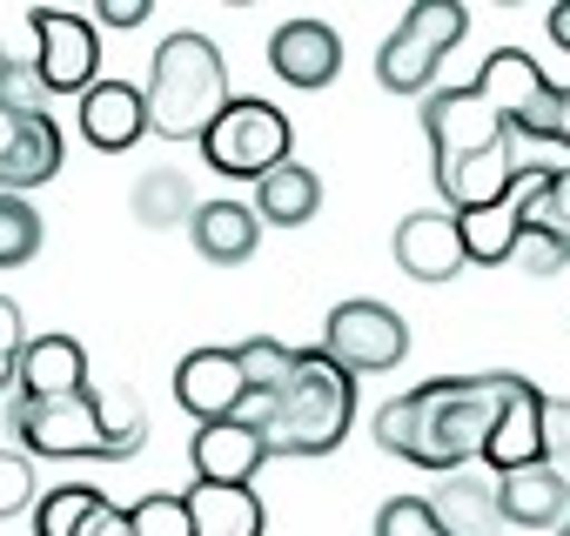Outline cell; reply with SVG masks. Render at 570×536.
Returning <instances> with one entry per match:
<instances>
[{"mask_svg": "<svg viewBox=\"0 0 570 536\" xmlns=\"http://www.w3.org/2000/svg\"><path fill=\"white\" fill-rule=\"evenodd\" d=\"M423 135L436 161H476L517 141H557V88L523 48H497L470 88L423 101Z\"/></svg>", "mask_w": 570, "mask_h": 536, "instance_id": "cell-1", "label": "cell"}, {"mask_svg": "<svg viewBox=\"0 0 570 536\" xmlns=\"http://www.w3.org/2000/svg\"><path fill=\"white\" fill-rule=\"evenodd\" d=\"M523 389V376L510 369H483V376H436V383H416L410 396H390L376 409V443L416 469H436V476H456L483 456L497 416L510 409V396Z\"/></svg>", "mask_w": 570, "mask_h": 536, "instance_id": "cell-2", "label": "cell"}, {"mask_svg": "<svg viewBox=\"0 0 570 536\" xmlns=\"http://www.w3.org/2000/svg\"><path fill=\"white\" fill-rule=\"evenodd\" d=\"M8 429L28 443V456H101V463H121L148 443V416L128 389L101 396V389H81V396H61V403H28L14 396L8 403Z\"/></svg>", "mask_w": 570, "mask_h": 536, "instance_id": "cell-3", "label": "cell"}, {"mask_svg": "<svg viewBox=\"0 0 570 536\" xmlns=\"http://www.w3.org/2000/svg\"><path fill=\"white\" fill-rule=\"evenodd\" d=\"M141 95H148V135H161V141H202L222 121V108L235 101L228 68H222L208 34H168L155 48Z\"/></svg>", "mask_w": 570, "mask_h": 536, "instance_id": "cell-4", "label": "cell"}, {"mask_svg": "<svg viewBox=\"0 0 570 536\" xmlns=\"http://www.w3.org/2000/svg\"><path fill=\"white\" fill-rule=\"evenodd\" d=\"M356 423V376H343L323 349H296L289 383L275 389L268 456H330Z\"/></svg>", "mask_w": 570, "mask_h": 536, "instance_id": "cell-5", "label": "cell"}, {"mask_svg": "<svg viewBox=\"0 0 570 536\" xmlns=\"http://www.w3.org/2000/svg\"><path fill=\"white\" fill-rule=\"evenodd\" d=\"M202 161L228 181H262L268 168L289 161V115L262 95H235L222 121L202 135Z\"/></svg>", "mask_w": 570, "mask_h": 536, "instance_id": "cell-6", "label": "cell"}, {"mask_svg": "<svg viewBox=\"0 0 570 536\" xmlns=\"http://www.w3.org/2000/svg\"><path fill=\"white\" fill-rule=\"evenodd\" d=\"M470 34V14H463V0H423V8L403 14V28L383 41L376 54V81L390 95H423L443 68V54Z\"/></svg>", "mask_w": 570, "mask_h": 536, "instance_id": "cell-7", "label": "cell"}, {"mask_svg": "<svg viewBox=\"0 0 570 536\" xmlns=\"http://www.w3.org/2000/svg\"><path fill=\"white\" fill-rule=\"evenodd\" d=\"M323 356L343 376H376L410 356V322L390 302H336L323 322Z\"/></svg>", "mask_w": 570, "mask_h": 536, "instance_id": "cell-8", "label": "cell"}, {"mask_svg": "<svg viewBox=\"0 0 570 536\" xmlns=\"http://www.w3.org/2000/svg\"><path fill=\"white\" fill-rule=\"evenodd\" d=\"M35 68L48 81V95H88L101 75V28L88 14H61V8H35Z\"/></svg>", "mask_w": 570, "mask_h": 536, "instance_id": "cell-9", "label": "cell"}, {"mask_svg": "<svg viewBox=\"0 0 570 536\" xmlns=\"http://www.w3.org/2000/svg\"><path fill=\"white\" fill-rule=\"evenodd\" d=\"M248 396V376H242V356L235 349H195L175 363V403L195 416V423H228Z\"/></svg>", "mask_w": 570, "mask_h": 536, "instance_id": "cell-10", "label": "cell"}, {"mask_svg": "<svg viewBox=\"0 0 570 536\" xmlns=\"http://www.w3.org/2000/svg\"><path fill=\"white\" fill-rule=\"evenodd\" d=\"M463 228H456V215L450 208H416V215H403L396 221V268L403 276H416V282H450V276H463Z\"/></svg>", "mask_w": 570, "mask_h": 536, "instance_id": "cell-11", "label": "cell"}, {"mask_svg": "<svg viewBox=\"0 0 570 536\" xmlns=\"http://www.w3.org/2000/svg\"><path fill=\"white\" fill-rule=\"evenodd\" d=\"M268 68L289 88L316 95V88H330L343 75V41H336L330 21H282L275 41H268Z\"/></svg>", "mask_w": 570, "mask_h": 536, "instance_id": "cell-12", "label": "cell"}, {"mask_svg": "<svg viewBox=\"0 0 570 536\" xmlns=\"http://www.w3.org/2000/svg\"><path fill=\"white\" fill-rule=\"evenodd\" d=\"M75 128H81L88 148L128 155V148L148 135V95L128 88V81H95V88L81 95V108H75Z\"/></svg>", "mask_w": 570, "mask_h": 536, "instance_id": "cell-13", "label": "cell"}, {"mask_svg": "<svg viewBox=\"0 0 570 536\" xmlns=\"http://www.w3.org/2000/svg\"><path fill=\"white\" fill-rule=\"evenodd\" d=\"M530 161H517V148L476 155V161H436V188L450 201V215H476V208H503L517 195Z\"/></svg>", "mask_w": 570, "mask_h": 536, "instance_id": "cell-14", "label": "cell"}, {"mask_svg": "<svg viewBox=\"0 0 570 536\" xmlns=\"http://www.w3.org/2000/svg\"><path fill=\"white\" fill-rule=\"evenodd\" d=\"M188 463H195V483H255V469L268 463V436L248 429L242 416L202 423L188 443Z\"/></svg>", "mask_w": 570, "mask_h": 536, "instance_id": "cell-15", "label": "cell"}, {"mask_svg": "<svg viewBox=\"0 0 570 536\" xmlns=\"http://www.w3.org/2000/svg\"><path fill=\"white\" fill-rule=\"evenodd\" d=\"M543 389L537 383H523L517 396H510V409L497 416V429H490V443H483V463L497 469V476H510V469H530V463H550V429H543Z\"/></svg>", "mask_w": 570, "mask_h": 536, "instance_id": "cell-16", "label": "cell"}, {"mask_svg": "<svg viewBox=\"0 0 570 536\" xmlns=\"http://www.w3.org/2000/svg\"><path fill=\"white\" fill-rule=\"evenodd\" d=\"M497 516L517 529H557L570 516V476L557 463H530V469L497 476Z\"/></svg>", "mask_w": 570, "mask_h": 536, "instance_id": "cell-17", "label": "cell"}, {"mask_svg": "<svg viewBox=\"0 0 570 536\" xmlns=\"http://www.w3.org/2000/svg\"><path fill=\"white\" fill-rule=\"evenodd\" d=\"M88 389V349L75 336H35L21 349V369H14V396L28 403H61V396H81Z\"/></svg>", "mask_w": 570, "mask_h": 536, "instance_id": "cell-18", "label": "cell"}, {"mask_svg": "<svg viewBox=\"0 0 570 536\" xmlns=\"http://www.w3.org/2000/svg\"><path fill=\"white\" fill-rule=\"evenodd\" d=\"M188 235H195V255H208V261H248L255 255V241H262V215L248 208V201H202L195 208V221H188Z\"/></svg>", "mask_w": 570, "mask_h": 536, "instance_id": "cell-19", "label": "cell"}, {"mask_svg": "<svg viewBox=\"0 0 570 536\" xmlns=\"http://www.w3.org/2000/svg\"><path fill=\"white\" fill-rule=\"evenodd\" d=\"M316 208H323V181H316V168H303V161H282V168H268V175L255 181V215H262L268 228H309Z\"/></svg>", "mask_w": 570, "mask_h": 536, "instance_id": "cell-20", "label": "cell"}, {"mask_svg": "<svg viewBox=\"0 0 570 536\" xmlns=\"http://www.w3.org/2000/svg\"><path fill=\"white\" fill-rule=\"evenodd\" d=\"M188 523L195 536H262V503L248 483H195L188 489Z\"/></svg>", "mask_w": 570, "mask_h": 536, "instance_id": "cell-21", "label": "cell"}, {"mask_svg": "<svg viewBox=\"0 0 570 536\" xmlns=\"http://www.w3.org/2000/svg\"><path fill=\"white\" fill-rule=\"evenodd\" d=\"M510 201H517L523 228H543V235L570 255V168H543V161H530Z\"/></svg>", "mask_w": 570, "mask_h": 536, "instance_id": "cell-22", "label": "cell"}, {"mask_svg": "<svg viewBox=\"0 0 570 536\" xmlns=\"http://www.w3.org/2000/svg\"><path fill=\"white\" fill-rule=\"evenodd\" d=\"M436 509V523L450 529V536H490L503 516H497V483H483V476H470V469H456V483H443V496L430 503Z\"/></svg>", "mask_w": 570, "mask_h": 536, "instance_id": "cell-23", "label": "cell"}, {"mask_svg": "<svg viewBox=\"0 0 570 536\" xmlns=\"http://www.w3.org/2000/svg\"><path fill=\"white\" fill-rule=\"evenodd\" d=\"M108 509V496L95 483H61L35 503V536H88V523Z\"/></svg>", "mask_w": 570, "mask_h": 536, "instance_id": "cell-24", "label": "cell"}, {"mask_svg": "<svg viewBox=\"0 0 570 536\" xmlns=\"http://www.w3.org/2000/svg\"><path fill=\"white\" fill-rule=\"evenodd\" d=\"M456 228H463V255L470 261H510L517 255V235H523V215H517V201H503V208L456 215Z\"/></svg>", "mask_w": 570, "mask_h": 536, "instance_id": "cell-25", "label": "cell"}, {"mask_svg": "<svg viewBox=\"0 0 570 536\" xmlns=\"http://www.w3.org/2000/svg\"><path fill=\"white\" fill-rule=\"evenodd\" d=\"M195 195H188V181L175 175V168H155V175H141V188H135V215H141V228H175V221H195Z\"/></svg>", "mask_w": 570, "mask_h": 536, "instance_id": "cell-26", "label": "cell"}, {"mask_svg": "<svg viewBox=\"0 0 570 536\" xmlns=\"http://www.w3.org/2000/svg\"><path fill=\"white\" fill-rule=\"evenodd\" d=\"M41 255V215L21 195H0V268H28Z\"/></svg>", "mask_w": 570, "mask_h": 536, "instance_id": "cell-27", "label": "cell"}, {"mask_svg": "<svg viewBox=\"0 0 570 536\" xmlns=\"http://www.w3.org/2000/svg\"><path fill=\"white\" fill-rule=\"evenodd\" d=\"M242 356V376H248V389H282V383H289V369H296V349H282L275 336H255V343H242L235 349Z\"/></svg>", "mask_w": 570, "mask_h": 536, "instance_id": "cell-28", "label": "cell"}, {"mask_svg": "<svg viewBox=\"0 0 570 536\" xmlns=\"http://www.w3.org/2000/svg\"><path fill=\"white\" fill-rule=\"evenodd\" d=\"M128 523H135V536H195V523H188V496H168V489L141 496V503L128 509Z\"/></svg>", "mask_w": 570, "mask_h": 536, "instance_id": "cell-29", "label": "cell"}, {"mask_svg": "<svg viewBox=\"0 0 570 536\" xmlns=\"http://www.w3.org/2000/svg\"><path fill=\"white\" fill-rule=\"evenodd\" d=\"M376 536H450V529L436 523V509L423 496H390L376 509Z\"/></svg>", "mask_w": 570, "mask_h": 536, "instance_id": "cell-30", "label": "cell"}, {"mask_svg": "<svg viewBox=\"0 0 570 536\" xmlns=\"http://www.w3.org/2000/svg\"><path fill=\"white\" fill-rule=\"evenodd\" d=\"M0 108L8 115H48V81L35 61H8V75H0Z\"/></svg>", "mask_w": 570, "mask_h": 536, "instance_id": "cell-31", "label": "cell"}, {"mask_svg": "<svg viewBox=\"0 0 570 536\" xmlns=\"http://www.w3.org/2000/svg\"><path fill=\"white\" fill-rule=\"evenodd\" d=\"M28 503H35V456L0 449V516H21Z\"/></svg>", "mask_w": 570, "mask_h": 536, "instance_id": "cell-32", "label": "cell"}, {"mask_svg": "<svg viewBox=\"0 0 570 536\" xmlns=\"http://www.w3.org/2000/svg\"><path fill=\"white\" fill-rule=\"evenodd\" d=\"M510 261L523 268V276H557V268H563L570 255H563V248H557V241H550L543 228H523V235H517V255H510Z\"/></svg>", "mask_w": 570, "mask_h": 536, "instance_id": "cell-33", "label": "cell"}, {"mask_svg": "<svg viewBox=\"0 0 570 536\" xmlns=\"http://www.w3.org/2000/svg\"><path fill=\"white\" fill-rule=\"evenodd\" d=\"M21 349H28L21 309H14V296H0V389L14 383V369H21Z\"/></svg>", "mask_w": 570, "mask_h": 536, "instance_id": "cell-34", "label": "cell"}, {"mask_svg": "<svg viewBox=\"0 0 570 536\" xmlns=\"http://www.w3.org/2000/svg\"><path fill=\"white\" fill-rule=\"evenodd\" d=\"M148 8H155V0H101L95 21H101V28H141V21H148Z\"/></svg>", "mask_w": 570, "mask_h": 536, "instance_id": "cell-35", "label": "cell"}, {"mask_svg": "<svg viewBox=\"0 0 570 536\" xmlns=\"http://www.w3.org/2000/svg\"><path fill=\"white\" fill-rule=\"evenodd\" d=\"M88 536H135V523H128V509H115V503H108V509L88 523Z\"/></svg>", "mask_w": 570, "mask_h": 536, "instance_id": "cell-36", "label": "cell"}, {"mask_svg": "<svg viewBox=\"0 0 570 536\" xmlns=\"http://www.w3.org/2000/svg\"><path fill=\"white\" fill-rule=\"evenodd\" d=\"M550 41L570 54V0H557V8H550Z\"/></svg>", "mask_w": 570, "mask_h": 536, "instance_id": "cell-37", "label": "cell"}, {"mask_svg": "<svg viewBox=\"0 0 570 536\" xmlns=\"http://www.w3.org/2000/svg\"><path fill=\"white\" fill-rule=\"evenodd\" d=\"M557 141L570 148V88H557Z\"/></svg>", "mask_w": 570, "mask_h": 536, "instance_id": "cell-38", "label": "cell"}, {"mask_svg": "<svg viewBox=\"0 0 570 536\" xmlns=\"http://www.w3.org/2000/svg\"><path fill=\"white\" fill-rule=\"evenodd\" d=\"M557 536H570V516H563V523H557Z\"/></svg>", "mask_w": 570, "mask_h": 536, "instance_id": "cell-39", "label": "cell"}, {"mask_svg": "<svg viewBox=\"0 0 570 536\" xmlns=\"http://www.w3.org/2000/svg\"><path fill=\"white\" fill-rule=\"evenodd\" d=\"M0 75H8V54H0Z\"/></svg>", "mask_w": 570, "mask_h": 536, "instance_id": "cell-40", "label": "cell"}]
</instances>
